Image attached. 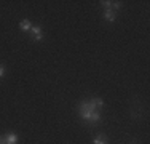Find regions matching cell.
Listing matches in <instances>:
<instances>
[{
  "label": "cell",
  "instance_id": "obj_1",
  "mask_svg": "<svg viewBox=\"0 0 150 144\" xmlns=\"http://www.w3.org/2000/svg\"><path fill=\"white\" fill-rule=\"evenodd\" d=\"M78 112H80V117L83 118V122H86L90 125H98L102 120L101 112L88 101H81L80 106H78Z\"/></svg>",
  "mask_w": 150,
  "mask_h": 144
},
{
  "label": "cell",
  "instance_id": "obj_2",
  "mask_svg": "<svg viewBox=\"0 0 150 144\" xmlns=\"http://www.w3.org/2000/svg\"><path fill=\"white\" fill-rule=\"evenodd\" d=\"M3 138V143L5 144H16L18 143V136L15 133H6L5 136H2Z\"/></svg>",
  "mask_w": 150,
  "mask_h": 144
},
{
  "label": "cell",
  "instance_id": "obj_3",
  "mask_svg": "<svg viewBox=\"0 0 150 144\" xmlns=\"http://www.w3.org/2000/svg\"><path fill=\"white\" fill-rule=\"evenodd\" d=\"M30 32H32V35H34V38H35L37 42H40V40H42V37H43V34H42V27L35 26V27H32V29H30Z\"/></svg>",
  "mask_w": 150,
  "mask_h": 144
},
{
  "label": "cell",
  "instance_id": "obj_4",
  "mask_svg": "<svg viewBox=\"0 0 150 144\" xmlns=\"http://www.w3.org/2000/svg\"><path fill=\"white\" fill-rule=\"evenodd\" d=\"M104 18L107 21H110V23H113V21L117 19V13L113 11V10H105V13H104Z\"/></svg>",
  "mask_w": 150,
  "mask_h": 144
},
{
  "label": "cell",
  "instance_id": "obj_5",
  "mask_svg": "<svg viewBox=\"0 0 150 144\" xmlns=\"http://www.w3.org/2000/svg\"><path fill=\"white\" fill-rule=\"evenodd\" d=\"M19 27H21V31H23V32H27V31H30V29H32V24H30V21L24 19V21H21Z\"/></svg>",
  "mask_w": 150,
  "mask_h": 144
},
{
  "label": "cell",
  "instance_id": "obj_6",
  "mask_svg": "<svg viewBox=\"0 0 150 144\" xmlns=\"http://www.w3.org/2000/svg\"><path fill=\"white\" fill-rule=\"evenodd\" d=\"M90 103H91L93 106L96 107V109H99V107H102V106H104V99H102V98H94V99H91Z\"/></svg>",
  "mask_w": 150,
  "mask_h": 144
},
{
  "label": "cell",
  "instance_id": "obj_7",
  "mask_svg": "<svg viewBox=\"0 0 150 144\" xmlns=\"http://www.w3.org/2000/svg\"><path fill=\"white\" fill-rule=\"evenodd\" d=\"M93 144H107V139L104 138V136H98V138H94Z\"/></svg>",
  "mask_w": 150,
  "mask_h": 144
},
{
  "label": "cell",
  "instance_id": "obj_8",
  "mask_svg": "<svg viewBox=\"0 0 150 144\" xmlns=\"http://www.w3.org/2000/svg\"><path fill=\"white\" fill-rule=\"evenodd\" d=\"M102 3V6H104L105 10H112V3L113 2H110V0H104V2H101Z\"/></svg>",
  "mask_w": 150,
  "mask_h": 144
},
{
  "label": "cell",
  "instance_id": "obj_9",
  "mask_svg": "<svg viewBox=\"0 0 150 144\" xmlns=\"http://www.w3.org/2000/svg\"><path fill=\"white\" fill-rule=\"evenodd\" d=\"M120 6H121V2H113L112 3V10H113V11H115V10H118Z\"/></svg>",
  "mask_w": 150,
  "mask_h": 144
},
{
  "label": "cell",
  "instance_id": "obj_10",
  "mask_svg": "<svg viewBox=\"0 0 150 144\" xmlns=\"http://www.w3.org/2000/svg\"><path fill=\"white\" fill-rule=\"evenodd\" d=\"M3 75H5V67L0 66V77H3Z\"/></svg>",
  "mask_w": 150,
  "mask_h": 144
},
{
  "label": "cell",
  "instance_id": "obj_11",
  "mask_svg": "<svg viewBox=\"0 0 150 144\" xmlns=\"http://www.w3.org/2000/svg\"><path fill=\"white\" fill-rule=\"evenodd\" d=\"M0 144H5V143H3V138H2V136H0Z\"/></svg>",
  "mask_w": 150,
  "mask_h": 144
}]
</instances>
